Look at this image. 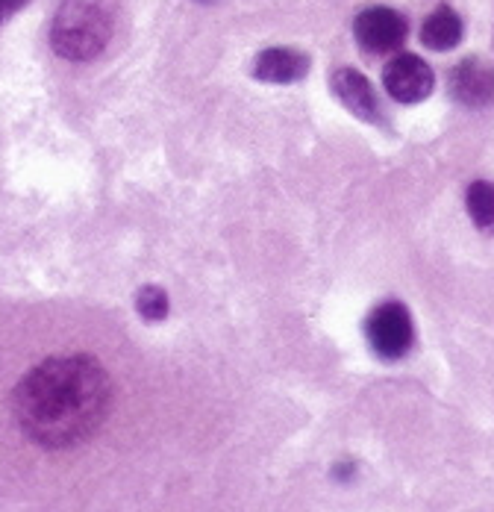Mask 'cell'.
Returning <instances> with one entry per match:
<instances>
[{"instance_id": "8", "label": "cell", "mask_w": 494, "mask_h": 512, "mask_svg": "<svg viewBox=\"0 0 494 512\" xmlns=\"http://www.w3.org/2000/svg\"><path fill=\"white\" fill-rule=\"evenodd\" d=\"M312 59L297 48H265L253 62V77L274 86H289L309 74Z\"/></svg>"}, {"instance_id": "6", "label": "cell", "mask_w": 494, "mask_h": 512, "mask_svg": "<svg viewBox=\"0 0 494 512\" xmlns=\"http://www.w3.org/2000/svg\"><path fill=\"white\" fill-rule=\"evenodd\" d=\"M447 92L462 106H471V109L489 106L494 101V68L477 56L462 59L447 77Z\"/></svg>"}, {"instance_id": "5", "label": "cell", "mask_w": 494, "mask_h": 512, "mask_svg": "<svg viewBox=\"0 0 494 512\" xmlns=\"http://www.w3.org/2000/svg\"><path fill=\"white\" fill-rule=\"evenodd\" d=\"M356 42L371 53H392L406 42V18L389 6H368L353 21Z\"/></svg>"}, {"instance_id": "4", "label": "cell", "mask_w": 494, "mask_h": 512, "mask_svg": "<svg viewBox=\"0 0 494 512\" xmlns=\"http://www.w3.org/2000/svg\"><path fill=\"white\" fill-rule=\"evenodd\" d=\"M383 86L400 103L427 101L436 89V74L421 56L397 53L395 59L383 68Z\"/></svg>"}, {"instance_id": "12", "label": "cell", "mask_w": 494, "mask_h": 512, "mask_svg": "<svg viewBox=\"0 0 494 512\" xmlns=\"http://www.w3.org/2000/svg\"><path fill=\"white\" fill-rule=\"evenodd\" d=\"M30 0H0V27L21 9V6H27Z\"/></svg>"}, {"instance_id": "10", "label": "cell", "mask_w": 494, "mask_h": 512, "mask_svg": "<svg viewBox=\"0 0 494 512\" xmlns=\"http://www.w3.org/2000/svg\"><path fill=\"white\" fill-rule=\"evenodd\" d=\"M468 215L480 230H494V183L492 180H474L465 192Z\"/></svg>"}, {"instance_id": "3", "label": "cell", "mask_w": 494, "mask_h": 512, "mask_svg": "<svg viewBox=\"0 0 494 512\" xmlns=\"http://www.w3.org/2000/svg\"><path fill=\"white\" fill-rule=\"evenodd\" d=\"M365 336L377 357H406L415 342V327H412L409 309L403 304H380L365 321Z\"/></svg>"}, {"instance_id": "2", "label": "cell", "mask_w": 494, "mask_h": 512, "mask_svg": "<svg viewBox=\"0 0 494 512\" xmlns=\"http://www.w3.org/2000/svg\"><path fill=\"white\" fill-rule=\"evenodd\" d=\"M118 0H62L50 24V48L68 62H92L115 33Z\"/></svg>"}, {"instance_id": "11", "label": "cell", "mask_w": 494, "mask_h": 512, "mask_svg": "<svg viewBox=\"0 0 494 512\" xmlns=\"http://www.w3.org/2000/svg\"><path fill=\"white\" fill-rule=\"evenodd\" d=\"M136 309H139V315L145 321H165L168 309H171L168 292L159 289V286H142L139 295H136Z\"/></svg>"}, {"instance_id": "7", "label": "cell", "mask_w": 494, "mask_h": 512, "mask_svg": "<svg viewBox=\"0 0 494 512\" xmlns=\"http://www.w3.org/2000/svg\"><path fill=\"white\" fill-rule=\"evenodd\" d=\"M333 95L345 106L350 115L368 121V124H383V109L377 103L374 86L368 83V77L356 68H339L330 80Z\"/></svg>"}, {"instance_id": "1", "label": "cell", "mask_w": 494, "mask_h": 512, "mask_svg": "<svg viewBox=\"0 0 494 512\" xmlns=\"http://www.w3.org/2000/svg\"><path fill=\"white\" fill-rule=\"evenodd\" d=\"M112 410V377L89 354L48 357L33 365L12 392L21 433L48 451L89 442Z\"/></svg>"}, {"instance_id": "13", "label": "cell", "mask_w": 494, "mask_h": 512, "mask_svg": "<svg viewBox=\"0 0 494 512\" xmlns=\"http://www.w3.org/2000/svg\"><path fill=\"white\" fill-rule=\"evenodd\" d=\"M203 3H206V0H203Z\"/></svg>"}, {"instance_id": "9", "label": "cell", "mask_w": 494, "mask_h": 512, "mask_svg": "<svg viewBox=\"0 0 494 512\" xmlns=\"http://www.w3.org/2000/svg\"><path fill=\"white\" fill-rule=\"evenodd\" d=\"M462 36H465V24L450 6H439L421 24V45L430 51H453L462 42Z\"/></svg>"}]
</instances>
